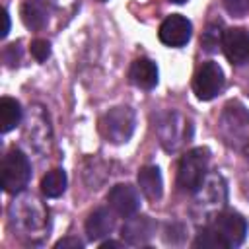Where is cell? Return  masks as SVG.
I'll return each mask as SVG.
<instances>
[{
    "label": "cell",
    "instance_id": "obj_1",
    "mask_svg": "<svg viewBox=\"0 0 249 249\" xmlns=\"http://www.w3.org/2000/svg\"><path fill=\"white\" fill-rule=\"evenodd\" d=\"M218 130L230 148L249 156V113L241 103L233 101L224 107Z\"/></svg>",
    "mask_w": 249,
    "mask_h": 249
},
{
    "label": "cell",
    "instance_id": "obj_2",
    "mask_svg": "<svg viewBox=\"0 0 249 249\" xmlns=\"http://www.w3.org/2000/svg\"><path fill=\"white\" fill-rule=\"evenodd\" d=\"M208 171V150L206 148H193L189 150L177 167V185L185 193H198L204 185Z\"/></svg>",
    "mask_w": 249,
    "mask_h": 249
},
{
    "label": "cell",
    "instance_id": "obj_3",
    "mask_svg": "<svg viewBox=\"0 0 249 249\" xmlns=\"http://www.w3.org/2000/svg\"><path fill=\"white\" fill-rule=\"evenodd\" d=\"M2 187L6 193H19L27 187L31 177V165L21 150H10L2 160Z\"/></svg>",
    "mask_w": 249,
    "mask_h": 249
},
{
    "label": "cell",
    "instance_id": "obj_4",
    "mask_svg": "<svg viewBox=\"0 0 249 249\" xmlns=\"http://www.w3.org/2000/svg\"><path fill=\"white\" fill-rule=\"evenodd\" d=\"M99 130L107 142L124 144L134 130V111L128 107H113L99 119Z\"/></svg>",
    "mask_w": 249,
    "mask_h": 249
},
{
    "label": "cell",
    "instance_id": "obj_5",
    "mask_svg": "<svg viewBox=\"0 0 249 249\" xmlns=\"http://www.w3.org/2000/svg\"><path fill=\"white\" fill-rule=\"evenodd\" d=\"M210 228L222 237V241L226 243V247H237L243 243L245 233H247V222L245 218H241L237 212H218L212 218Z\"/></svg>",
    "mask_w": 249,
    "mask_h": 249
},
{
    "label": "cell",
    "instance_id": "obj_6",
    "mask_svg": "<svg viewBox=\"0 0 249 249\" xmlns=\"http://www.w3.org/2000/svg\"><path fill=\"white\" fill-rule=\"evenodd\" d=\"M224 88V72L218 66V62H204L193 80V89L196 93L198 99L202 101H210L214 99Z\"/></svg>",
    "mask_w": 249,
    "mask_h": 249
},
{
    "label": "cell",
    "instance_id": "obj_7",
    "mask_svg": "<svg viewBox=\"0 0 249 249\" xmlns=\"http://www.w3.org/2000/svg\"><path fill=\"white\" fill-rule=\"evenodd\" d=\"M191 31H193V25L187 18H183L181 14H171L161 21L158 35H160V41L167 47H183L189 43Z\"/></svg>",
    "mask_w": 249,
    "mask_h": 249
},
{
    "label": "cell",
    "instance_id": "obj_8",
    "mask_svg": "<svg viewBox=\"0 0 249 249\" xmlns=\"http://www.w3.org/2000/svg\"><path fill=\"white\" fill-rule=\"evenodd\" d=\"M222 49L231 64H237V66L247 64L249 62V31L241 27H231L224 31Z\"/></svg>",
    "mask_w": 249,
    "mask_h": 249
},
{
    "label": "cell",
    "instance_id": "obj_9",
    "mask_svg": "<svg viewBox=\"0 0 249 249\" xmlns=\"http://www.w3.org/2000/svg\"><path fill=\"white\" fill-rule=\"evenodd\" d=\"M107 202L119 216H124V218L136 214L140 208V196H138L136 189L128 183L115 185L107 195Z\"/></svg>",
    "mask_w": 249,
    "mask_h": 249
},
{
    "label": "cell",
    "instance_id": "obj_10",
    "mask_svg": "<svg viewBox=\"0 0 249 249\" xmlns=\"http://www.w3.org/2000/svg\"><path fill=\"white\" fill-rule=\"evenodd\" d=\"M154 231H156V224L148 216H134L132 214V218L128 216V220L124 222L121 235L130 245H144L148 239H152Z\"/></svg>",
    "mask_w": 249,
    "mask_h": 249
},
{
    "label": "cell",
    "instance_id": "obj_11",
    "mask_svg": "<svg viewBox=\"0 0 249 249\" xmlns=\"http://www.w3.org/2000/svg\"><path fill=\"white\" fill-rule=\"evenodd\" d=\"M115 228V218L107 208H95L88 220H86V233L88 239L91 241H99L103 237H107Z\"/></svg>",
    "mask_w": 249,
    "mask_h": 249
},
{
    "label": "cell",
    "instance_id": "obj_12",
    "mask_svg": "<svg viewBox=\"0 0 249 249\" xmlns=\"http://www.w3.org/2000/svg\"><path fill=\"white\" fill-rule=\"evenodd\" d=\"M128 78L136 88L152 89L158 84V68L150 58H136L130 64Z\"/></svg>",
    "mask_w": 249,
    "mask_h": 249
},
{
    "label": "cell",
    "instance_id": "obj_13",
    "mask_svg": "<svg viewBox=\"0 0 249 249\" xmlns=\"http://www.w3.org/2000/svg\"><path fill=\"white\" fill-rule=\"evenodd\" d=\"M138 187L144 193L146 198L150 200H158L161 196L163 191V183H161V173L156 165H146L138 171Z\"/></svg>",
    "mask_w": 249,
    "mask_h": 249
},
{
    "label": "cell",
    "instance_id": "obj_14",
    "mask_svg": "<svg viewBox=\"0 0 249 249\" xmlns=\"http://www.w3.org/2000/svg\"><path fill=\"white\" fill-rule=\"evenodd\" d=\"M21 19L29 29H41L47 19H49V12H47V4L43 0H25L21 4Z\"/></svg>",
    "mask_w": 249,
    "mask_h": 249
},
{
    "label": "cell",
    "instance_id": "obj_15",
    "mask_svg": "<svg viewBox=\"0 0 249 249\" xmlns=\"http://www.w3.org/2000/svg\"><path fill=\"white\" fill-rule=\"evenodd\" d=\"M21 121V107L16 99L12 97H2L0 99V128L2 132H10L16 128Z\"/></svg>",
    "mask_w": 249,
    "mask_h": 249
},
{
    "label": "cell",
    "instance_id": "obj_16",
    "mask_svg": "<svg viewBox=\"0 0 249 249\" xmlns=\"http://www.w3.org/2000/svg\"><path fill=\"white\" fill-rule=\"evenodd\" d=\"M66 189V173L64 169H53L41 179V191L47 198H56Z\"/></svg>",
    "mask_w": 249,
    "mask_h": 249
},
{
    "label": "cell",
    "instance_id": "obj_17",
    "mask_svg": "<svg viewBox=\"0 0 249 249\" xmlns=\"http://www.w3.org/2000/svg\"><path fill=\"white\" fill-rule=\"evenodd\" d=\"M222 39H224V31H220L218 25H208L206 31L202 33V39H200V41H202L204 51L214 53V51H218V47L222 45Z\"/></svg>",
    "mask_w": 249,
    "mask_h": 249
},
{
    "label": "cell",
    "instance_id": "obj_18",
    "mask_svg": "<svg viewBox=\"0 0 249 249\" xmlns=\"http://www.w3.org/2000/svg\"><path fill=\"white\" fill-rule=\"evenodd\" d=\"M193 245L195 247H226V243L222 241V237L210 226L198 231V235H196V239H195Z\"/></svg>",
    "mask_w": 249,
    "mask_h": 249
},
{
    "label": "cell",
    "instance_id": "obj_19",
    "mask_svg": "<svg viewBox=\"0 0 249 249\" xmlns=\"http://www.w3.org/2000/svg\"><path fill=\"white\" fill-rule=\"evenodd\" d=\"M31 54H33V58L35 60H39V62H43V60H47L49 58V54H51V45H49V41H45V39H35L33 43H31Z\"/></svg>",
    "mask_w": 249,
    "mask_h": 249
},
{
    "label": "cell",
    "instance_id": "obj_20",
    "mask_svg": "<svg viewBox=\"0 0 249 249\" xmlns=\"http://www.w3.org/2000/svg\"><path fill=\"white\" fill-rule=\"evenodd\" d=\"M224 6L231 16H237V18L249 12V0H224Z\"/></svg>",
    "mask_w": 249,
    "mask_h": 249
},
{
    "label": "cell",
    "instance_id": "obj_21",
    "mask_svg": "<svg viewBox=\"0 0 249 249\" xmlns=\"http://www.w3.org/2000/svg\"><path fill=\"white\" fill-rule=\"evenodd\" d=\"M56 249H66V247H72V249H82L84 247V243L78 239V237H64V239H60V241H56V245H54Z\"/></svg>",
    "mask_w": 249,
    "mask_h": 249
},
{
    "label": "cell",
    "instance_id": "obj_22",
    "mask_svg": "<svg viewBox=\"0 0 249 249\" xmlns=\"http://www.w3.org/2000/svg\"><path fill=\"white\" fill-rule=\"evenodd\" d=\"M2 19H4V27H2V33H0V35H2V37H6V35H8V31H10V16H8V12H6V10L2 12Z\"/></svg>",
    "mask_w": 249,
    "mask_h": 249
},
{
    "label": "cell",
    "instance_id": "obj_23",
    "mask_svg": "<svg viewBox=\"0 0 249 249\" xmlns=\"http://www.w3.org/2000/svg\"><path fill=\"white\" fill-rule=\"evenodd\" d=\"M109 247H123V243L121 241H111V239L101 243V249H109Z\"/></svg>",
    "mask_w": 249,
    "mask_h": 249
},
{
    "label": "cell",
    "instance_id": "obj_24",
    "mask_svg": "<svg viewBox=\"0 0 249 249\" xmlns=\"http://www.w3.org/2000/svg\"><path fill=\"white\" fill-rule=\"evenodd\" d=\"M171 2H175V4H185L187 0H171Z\"/></svg>",
    "mask_w": 249,
    "mask_h": 249
}]
</instances>
